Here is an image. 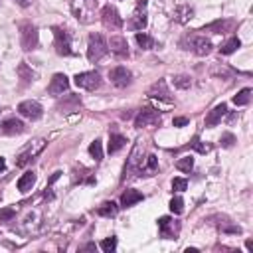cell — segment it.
Wrapping results in <instances>:
<instances>
[{
	"label": "cell",
	"instance_id": "cell-1",
	"mask_svg": "<svg viewBox=\"0 0 253 253\" xmlns=\"http://www.w3.org/2000/svg\"><path fill=\"white\" fill-rule=\"evenodd\" d=\"M97 8L99 0H71V12L81 24H91L95 20Z\"/></svg>",
	"mask_w": 253,
	"mask_h": 253
},
{
	"label": "cell",
	"instance_id": "cell-2",
	"mask_svg": "<svg viewBox=\"0 0 253 253\" xmlns=\"http://www.w3.org/2000/svg\"><path fill=\"white\" fill-rule=\"evenodd\" d=\"M107 51H109V45H107L105 38L101 34H91L89 43H87V59L95 63V61L103 59L107 55Z\"/></svg>",
	"mask_w": 253,
	"mask_h": 253
},
{
	"label": "cell",
	"instance_id": "cell-3",
	"mask_svg": "<svg viewBox=\"0 0 253 253\" xmlns=\"http://www.w3.org/2000/svg\"><path fill=\"white\" fill-rule=\"evenodd\" d=\"M43 148H45V138H36V140H32V142H28V144L20 150V154L16 156V166H26V164L32 162Z\"/></svg>",
	"mask_w": 253,
	"mask_h": 253
},
{
	"label": "cell",
	"instance_id": "cell-4",
	"mask_svg": "<svg viewBox=\"0 0 253 253\" xmlns=\"http://www.w3.org/2000/svg\"><path fill=\"white\" fill-rule=\"evenodd\" d=\"M20 45L26 51H30L38 45V28L34 24H30V22L20 24Z\"/></svg>",
	"mask_w": 253,
	"mask_h": 253
},
{
	"label": "cell",
	"instance_id": "cell-5",
	"mask_svg": "<svg viewBox=\"0 0 253 253\" xmlns=\"http://www.w3.org/2000/svg\"><path fill=\"white\" fill-rule=\"evenodd\" d=\"M186 43H188V47H184V49H192L196 55H208L211 51V42L206 36H188L182 42V45H186Z\"/></svg>",
	"mask_w": 253,
	"mask_h": 253
},
{
	"label": "cell",
	"instance_id": "cell-6",
	"mask_svg": "<svg viewBox=\"0 0 253 253\" xmlns=\"http://www.w3.org/2000/svg\"><path fill=\"white\" fill-rule=\"evenodd\" d=\"M142 150H144L142 140H136V142H134V146H132V150H130V156H128V160H126V164H125L123 180H125L126 176H130L134 170H138V166L142 164Z\"/></svg>",
	"mask_w": 253,
	"mask_h": 253
},
{
	"label": "cell",
	"instance_id": "cell-7",
	"mask_svg": "<svg viewBox=\"0 0 253 253\" xmlns=\"http://www.w3.org/2000/svg\"><path fill=\"white\" fill-rule=\"evenodd\" d=\"M75 85L85 91H95L101 85V75L97 71H83L75 75Z\"/></svg>",
	"mask_w": 253,
	"mask_h": 253
},
{
	"label": "cell",
	"instance_id": "cell-8",
	"mask_svg": "<svg viewBox=\"0 0 253 253\" xmlns=\"http://www.w3.org/2000/svg\"><path fill=\"white\" fill-rule=\"evenodd\" d=\"M53 38H55V51L59 55H71L73 49H71V36L61 30V28H53Z\"/></svg>",
	"mask_w": 253,
	"mask_h": 253
},
{
	"label": "cell",
	"instance_id": "cell-9",
	"mask_svg": "<svg viewBox=\"0 0 253 253\" xmlns=\"http://www.w3.org/2000/svg\"><path fill=\"white\" fill-rule=\"evenodd\" d=\"M101 20H103L105 28H111V30H119V28L123 26V18L119 16V10H117L115 6H111V4L103 6V10H101Z\"/></svg>",
	"mask_w": 253,
	"mask_h": 253
},
{
	"label": "cell",
	"instance_id": "cell-10",
	"mask_svg": "<svg viewBox=\"0 0 253 253\" xmlns=\"http://www.w3.org/2000/svg\"><path fill=\"white\" fill-rule=\"evenodd\" d=\"M18 113H20L22 117L30 119V121H38V119H42L43 109H42V105H40L38 101L28 99V101H22V103L18 105Z\"/></svg>",
	"mask_w": 253,
	"mask_h": 253
},
{
	"label": "cell",
	"instance_id": "cell-11",
	"mask_svg": "<svg viewBox=\"0 0 253 253\" xmlns=\"http://www.w3.org/2000/svg\"><path fill=\"white\" fill-rule=\"evenodd\" d=\"M109 79H111V83H113L115 87H126V85L130 83V79H132V73H130L126 67L119 65V67H113V69L109 71Z\"/></svg>",
	"mask_w": 253,
	"mask_h": 253
},
{
	"label": "cell",
	"instance_id": "cell-12",
	"mask_svg": "<svg viewBox=\"0 0 253 253\" xmlns=\"http://www.w3.org/2000/svg\"><path fill=\"white\" fill-rule=\"evenodd\" d=\"M24 130H26L24 123L16 117H10V119L2 121V125H0V136H14V134H20Z\"/></svg>",
	"mask_w": 253,
	"mask_h": 253
},
{
	"label": "cell",
	"instance_id": "cell-13",
	"mask_svg": "<svg viewBox=\"0 0 253 253\" xmlns=\"http://www.w3.org/2000/svg\"><path fill=\"white\" fill-rule=\"evenodd\" d=\"M148 97L150 99H158V101H164V103H172V95L168 91V85L164 79H158L150 89H148Z\"/></svg>",
	"mask_w": 253,
	"mask_h": 253
},
{
	"label": "cell",
	"instance_id": "cell-14",
	"mask_svg": "<svg viewBox=\"0 0 253 253\" xmlns=\"http://www.w3.org/2000/svg\"><path fill=\"white\" fill-rule=\"evenodd\" d=\"M152 123H160V115L154 111V109H140L136 119H134V126L136 128H142V126H148Z\"/></svg>",
	"mask_w": 253,
	"mask_h": 253
},
{
	"label": "cell",
	"instance_id": "cell-15",
	"mask_svg": "<svg viewBox=\"0 0 253 253\" xmlns=\"http://www.w3.org/2000/svg\"><path fill=\"white\" fill-rule=\"evenodd\" d=\"M158 229L162 237H174L178 233V223H174V219L170 215H162L158 219Z\"/></svg>",
	"mask_w": 253,
	"mask_h": 253
},
{
	"label": "cell",
	"instance_id": "cell-16",
	"mask_svg": "<svg viewBox=\"0 0 253 253\" xmlns=\"http://www.w3.org/2000/svg\"><path fill=\"white\" fill-rule=\"evenodd\" d=\"M67 87H69V81L63 73H55L49 81V93L51 95H63V91H67Z\"/></svg>",
	"mask_w": 253,
	"mask_h": 253
},
{
	"label": "cell",
	"instance_id": "cell-17",
	"mask_svg": "<svg viewBox=\"0 0 253 253\" xmlns=\"http://www.w3.org/2000/svg\"><path fill=\"white\" fill-rule=\"evenodd\" d=\"M38 223H40V213L38 211H30L22 221H20V231L22 233H34L38 231Z\"/></svg>",
	"mask_w": 253,
	"mask_h": 253
},
{
	"label": "cell",
	"instance_id": "cell-18",
	"mask_svg": "<svg viewBox=\"0 0 253 253\" xmlns=\"http://www.w3.org/2000/svg\"><path fill=\"white\" fill-rule=\"evenodd\" d=\"M107 45L111 47L113 53H117V55H121V57H123V55H128V43H126V40H125L123 36H113Z\"/></svg>",
	"mask_w": 253,
	"mask_h": 253
},
{
	"label": "cell",
	"instance_id": "cell-19",
	"mask_svg": "<svg viewBox=\"0 0 253 253\" xmlns=\"http://www.w3.org/2000/svg\"><path fill=\"white\" fill-rule=\"evenodd\" d=\"M227 113V105L225 103H219V105H215L210 113H208V117H206V126H215L219 121H221V117Z\"/></svg>",
	"mask_w": 253,
	"mask_h": 253
},
{
	"label": "cell",
	"instance_id": "cell-20",
	"mask_svg": "<svg viewBox=\"0 0 253 253\" xmlns=\"http://www.w3.org/2000/svg\"><path fill=\"white\" fill-rule=\"evenodd\" d=\"M146 24H148V20H146L144 10H142V8H136V12L132 14V18L128 20V28H130V30L140 32V30H144V28H146Z\"/></svg>",
	"mask_w": 253,
	"mask_h": 253
},
{
	"label": "cell",
	"instance_id": "cell-21",
	"mask_svg": "<svg viewBox=\"0 0 253 253\" xmlns=\"http://www.w3.org/2000/svg\"><path fill=\"white\" fill-rule=\"evenodd\" d=\"M172 18H174L178 24H186V22H190V20L194 18V8L182 4V6H178V8L172 12Z\"/></svg>",
	"mask_w": 253,
	"mask_h": 253
},
{
	"label": "cell",
	"instance_id": "cell-22",
	"mask_svg": "<svg viewBox=\"0 0 253 253\" xmlns=\"http://www.w3.org/2000/svg\"><path fill=\"white\" fill-rule=\"evenodd\" d=\"M140 200H144V196H142L138 190L128 188V190H125L123 196H121V206H123V208H130V206H134V204L140 202Z\"/></svg>",
	"mask_w": 253,
	"mask_h": 253
},
{
	"label": "cell",
	"instance_id": "cell-23",
	"mask_svg": "<svg viewBox=\"0 0 253 253\" xmlns=\"http://www.w3.org/2000/svg\"><path fill=\"white\" fill-rule=\"evenodd\" d=\"M125 142H126V138H125L123 134H119V132H111V134H109V146H107L109 154L119 152V150L125 146Z\"/></svg>",
	"mask_w": 253,
	"mask_h": 253
},
{
	"label": "cell",
	"instance_id": "cell-24",
	"mask_svg": "<svg viewBox=\"0 0 253 253\" xmlns=\"http://www.w3.org/2000/svg\"><path fill=\"white\" fill-rule=\"evenodd\" d=\"M36 180H38V176H36V172H26L20 180H18V190L22 192V194H26V192H30L32 188H34V184H36Z\"/></svg>",
	"mask_w": 253,
	"mask_h": 253
},
{
	"label": "cell",
	"instance_id": "cell-25",
	"mask_svg": "<svg viewBox=\"0 0 253 253\" xmlns=\"http://www.w3.org/2000/svg\"><path fill=\"white\" fill-rule=\"evenodd\" d=\"M233 26V22H229V20H215V22H211V24H208L202 32H213V34H223V32H227L229 28Z\"/></svg>",
	"mask_w": 253,
	"mask_h": 253
},
{
	"label": "cell",
	"instance_id": "cell-26",
	"mask_svg": "<svg viewBox=\"0 0 253 253\" xmlns=\"http://www.w3.org/2000/svg\"><path fill=\"white\" fill-rule=\"evenodd\" d=\"M211 75L213 77H221V79H229L235 75V69L229 67V65H223V63H213L211 65Z\"/></svg>",
	"mask_w": 253,
	"mask_h": 253
},
{
	"label": "cell",
	"instance_id": "cell-27",
	"mask_svg": "<svg viewBox=\"0 0 253 253\" xmlns=\"http://www.w3.org/2000/svg\"><path fill=\"white\" fill-rule=\"evenodd\" d=\"M156 168H158V158L154 154H148L146 162L138 166V172H140V176H150L152 172H156Z\"/></svg>",
	"mask_w": 253,
	"mask_h": 253
},
{
	"label": "cell",
	"instance_id": "cell-28",
	"mask_svg": "<svg viewBox=\"0 0 253 253\" xmlns=\"http://www.w3.org/2000/svg\"><path fill=\"white\" fill-rule=\"evenodd\" d=\"M119 211V206L115 202H103L99 208H97V213L103 215V217H115Z\"/></svg>",
	"mask_w": 253,
	"mask_h": 253
},
{
	"label": "cell",
	"instance_id": "cell-29",
	"mask_svg": "<svg viewBox=\"0 0 253 253\" xmlns=\"http://www.w3.org/2000/svg\"><path fill=\"white\" fill-rule=\"evenodd\" d=\"M241 45V42H239V38H229L221 47H219V51L223 53V55H231L233 51H237V47Z\"/></svg>",
	"mask_w": 253,
	"mask_h": 253
},
{
	"label": "cell",
	"instance_id": "cell-30",
	"mask_svg": "<svg viewBox=\"0 0 253 253\" xmlns=\"http://www.w3.org/2000/svg\"><path fill=\"white\" fill-rule=\"evenodd\" d=\"M89 154L95 158V162H101L103 160V144L99 138H95L91 144H89Z\"/></svg>",
	"mask_w": 253,
	"mask_h": 253
},
{
	"label": "cell",
	"instance_id": "cell-31",
	"mask_svg": "<svg viewBox=\"0 0 253 253\" xmlns=\"http://www.w3.org/2000/svg\"><path fill=\"white\" fill-rule=\"evenodd\" d=\"M249 99H251V89H249V87H245V89H241V91L233 97V103H235L237 107H243V105H247V103H249Z\"/></svg>",
	"mask_w": 253,
	"mask_h": 253
},
{
	"label": "cell",
	"instance_id": "cell-32",
	"mask_svg": "<svg viewBox=\"0 0 253 253\" xmlns=\"http://www.w3.org/2000/svg\"><path fill=\"white\" fill-rule=\"evenodd\" d=\"M136 43H138L142 49H152V47H154V40H152L148 34H144V32H142V34H140V32L136 34Z\"/></svg>",
	"mask_w": 253,
	"mask_h": 253
},
{
	"label": "cell",
	"instance_id": "cell-33",
	"mask_svg": "<svg viewBox=\"0 0 253 253\" xmlns=\"http://www.w3.org/2000/svg\"><path fill=\"white\" fill-rule=\"evenodd\" d=\"M18 75H20V79H22V85L32 83L34 77H36L32 71H28V65H26V63H20V67H18Z\"/></svg>",
	"mask_w": 253,
	"mask_h": 253
},
{
	"label": "cell",
	"instance_id": "cell-34",
	"mask_svg": "<svg viewBox=\"0 0 253 253\" xmlns=\"http://www.w3.org/2000/svg\"><path fill=\"white\" fill-rule=\"evenodd\" d=\"M176 168L182 170V172H190V170L194 168V158H192V156H182V158H178Z\"/></svg>",
	"mask_w": 253,
	"mask_h": 253
},
{
	"label": "cell",
	"instance_id": "cell-35",
	"mask_svg": "<svg viewBox=\"0 0 253 253\" xmlns=\"http://www.w3.org/2000/svg\"><path fill=\"white\" fill-rule=\"evenodd\" d=\"M99 247H101L105 253H113V251L117 249V237H107V239H103V241L99 243Z\"/></svg>",
	"mask_w": 253,
	"mask_h": 253
},
{
	"label": "cell",
	"instance_id": "cell-36",
	"mask_svg": "<svg viewBox=\"0 0 253 253\" xmlns=\"http://www.w3.org/2000/svg\"><path fill=\"white\" fill-rule=\"evenodd\" d=\"M174 85L178 89H188L192 85V79H190V75H174Z\"/></svg>",
	"mask_w": 253,
	"mask_h": 253
},
{
	"label": "cell",
	"instance_id": "cell-37",
	"mask_svg": "<svg viewBox=\"0 0 253 253\" xmlns=\"http://www.w3.org/2000/svg\"><path fill=\"white\" fill-rule=\"evenodd\" d=\"M170 211H172V213H176V215H178V213H182V211H184V200H182V198H178V196H176V198H172V200H170Z\"/></svg>",
	"mask_w": 253,
	"mask_h": 253
},
{
	"label": "cell",
	"instance_id": "cell-38",
	"mask_svg": "<svg viewBox=\"0 0 253 253\" xmlns=\"http://www.w3.org/2000/svg\"><path fill=\"white\" fill-rule=\"evenodd\" d=\"M190 146H192V148H196V150H198V152H202V154H206V152H210V148H211L210 144H204V142H202V140H200L198 136H194V138H192V142H190Z\"/></svg>",
	"mask_w": 253,
	"mask_h": 253
},
{
	"label": "cell",
	"instance_id": "cell-39",
	"mask_svg": "<svg viewBox=\"0 0 253 253\" xmlns=\"http://www.w3.org/2000/svg\"><path fill=\"white\" fill-rule=\"evenodd\" d=\"M14 215H16V210H14V208H2V210H0V223L12 221Z\"/></svg>",
	"mask_w": 253,
	"mask_h": 253
},
{
	"label": "cell",
	"instance_id": "cell-40",
	"mask_svg": "<svg viewBox=\"0 0 253 253\" xmlns=\"http://www.w3.org/2000/svg\"><path fill=\"white\" fill-rule=\"evenodd\" d=\"M233 142H235V136H233L231 132H223V134H221V138H219V144H221L223 148H231V146H233Z\"/></svg>",
	"mask_w": 253,
	"mask_h": 253
},
{
	"label": "cell",
	"instance_id": "cell-41",
	"mask_svg": "<svg viewBox=\"0 0 253 253\" xmlns=\"http://www.w3.org/2000/svg\"><path fill=\"white\" fill-rule=\"evenodd\" d=\"M188 188V182L184 180V178H174L172 180V190H176V192H184Z\"/></svg>",
	"mask_w": 253,
	"mask_h": 253
},
{
	"label": "cell",
	"instance_id": "cell-42",
	"mask_svg": "<svg viewBox=\"0 0 253 253\" xmlns=\"http://www.w3.org/2000/svg\"><path fill=\"white\" fill-rule=\"evenodd\" d=\"M223 231H227V233H241V227L239 225H225V227H221Z\"/></svg>",
	"mask_w": 253,
	"mask_h": 253
},
{
	"label": "cell",
	"instance_id": "cell-43",
	"mask_svg": "<svg viewBox=\"0 0 253 253\" xmlns=\"http://www.w3.org/2000/svg\"><path fill=\"white\" fill-rule=\"evenodd\" d=\"M172 123H174V126H184V125H188V119L186 117H176Z\"/></svg>",
	"mask_w": 253,
	"mask_h": 253
},
{
	"label": "cell",
	"instance_id": "cell-44",
	"mask_svg": "<svg viewBox=\"0 0 253 253\" xmlns=\"http://www.w3.org/2000/svg\"><path fill=\"white\" fill-rule=\"evenodd\" d=\"M18 6H22V8H26V6H30L32 4V0H14Z\"/></svg>",
	"mask_w": 253,
	"mask_h": 253
},
{
	"label": "cell",
	"instance_id": "cell-45",
	"mask_svg": "<svg viewBox=\"0 0 253 253\" xmlns=\"http://www.w3.org/2000/svg\"><path fill=\"white\" fill-rule=\"evenodd\" d=\"M81 251H95V243H87V245H83Z\"/></svg>",
	"mask_w": 253,
	"mask_h": 253
},
{
	"label": "cell",
	"instance_id": "cell-46",
	"mask_svg": "<svg viewBox=\"0 0 253 253\" xmlns=\"http://www.w3.org/2000/svg\"><path fill=\"white\" fill-rule=\"evenodd\" d=\"M4 168H6V162H4V158L0 156V172H4Z\"/></svg>",
	"mask_w": 253,
	"mask_h": 253
},
{
	"label": "cell",
	"instance_id": "cell-47",
	"mask_svg": "<svg viewBox=\"0 0 253 253\" xmlns=\"http://www.w3.org/2000/svg\"><path fill=\"white\" fill-rule=\"evenodd\" d=\"M247 249L253 251V241H251V239H247Z\"/></svg>",
	"mask_w": 253,
	"mask_h": 253
}]
</instances>
